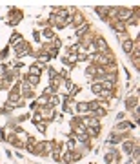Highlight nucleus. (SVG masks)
Masks as SVG:
<instances>
[{"instance_id": "1", "label": "nucleus", "mask_w": 140, "mask_h": 164, "mask_svg": "<svg viewBox=\"0 0 140 164\" xmlns=\"http://www.w3.org/2000/svg\"><path fill=\"white\" fill-rule=\"evenodd\" d=\"M131 16H133V11L131 9H124V7H118L117 9V20L118 22H124V20H127V18H131Z\"/></svg>"}, {"instance_id": "2", "label": "nucleus", "mask_w": 140, "mask_h": 164, "mask_svg": "<svg viewBox=\"0 0 140 164\" xmlns=\"http://www.w3.org/2000/svg\"><path fill=\"white\" fill-rule=\"evenodd\" d=\"M95 47H96L100 53H109V49H108V42H106L102 37H96V38H95Z\"/></svg>"}, {"instance_id": "3", "label": "nucleus", "mask_w": 140, "mask_h": 164, "mask_svg": "<svg viewBox=\"0 0 140 164\" xmlns=\"http://www.w3.org/2000/svg\"><path fill=\"white\" fill-rule=\"evenodd\" d=\"M31 153H38V155H47L49 153V144L47 142H42V144H38L37 148H33Z\"/></svg>"}, {"instance_id": "4", "label": "nucleus", "mask_w": 140, "mask_h": 164, "mask_svg": "<svg viewBox=\"0 0 140 164\" xmlns=\"http://www.w3.org/2000/svg\"><path fill=\"white\" fill-rule=\"evenodd\" d=\"M15 51H16V55H18V57L27 55V53H29V46H27L26 42H22L20 46H15Z\"/></svg>"}, {"instance_id": "5", "label": "nucleus", "mask_w": 140, "mask_h": 164, "mask_svg": "<svg viewBox=\"0 0 140 164\" xmlns=\"http://www.w3.org/2000/svg\"><path fill=\"white\" fill-rule=\"evenodd\" d=\"M111 26L115 31H118V33H124L126 31V24L124 22H118V20H111Z\"/></svg>"}, {"instance_id": "6", "label": "nucleus", "mask_w": 140, "mask_h": 164, "mask_svg": "<svg viewBox=\"0 0 140 164\" xmlns=\"http://www.w3.org/2000/svg\"><path fill=\"white\" fill-rule=\"evenodd\" d=\"M20 91H22L24 97H31V84H29V82H22Z\"/></svg>"}, {"instance_id": "7", "label": "nucleus", "mask_w": 140, "mask_h": 164, "mask_svg": "<svg viewBox=\"0 0 140 164\" xmlns=\"http://www.w3.org/2000/svg\"><path fill=\"white\" fill-rule=\"evenodd\" d=\"M86 31H89V24L87 22H84V24H80V26L77 28V33L82 37V35H86Z\"/></svg>"}, {"instance_id": "8", "label": "nucleus", "mask_w": 140, "mask_h": 164, "mask_svg": "<svg viewBox=\"0 0 140 164\" xmlns=\"http://www.w3.org/2000/svg\"><path fill=\"white\" fill-rule=\"evenodd\" d=\"M40 73H42V68H40V66H31L29 75H33V77H40Z\"/></svg>"}, {"instance_id": "9", "label": "nucleus", "mask_w": 140, "mask_h": 164, "mask_svg": "<svg viewBox=\"0 0 140 164\" xmlns=\"http://www.w3.org/2000/svg\"><path fill=\"white\" fill-rule=\"evenodd\" d=\"M98 15H100L102 16V18L106 20V16H108V13H109V9H108V7H96V9H95Z\"/></svg>"}, {"instance_id": "10", "label": "nucleus", "mask_w": 140, "mask_h": 164, "mask_svg": "<svg viewBox=\"0 0 140 164\" xmlns=\"http://www.w3.org/2000/svg\"><path fill=\"white\" fill-rule=\"evenodd\" d=\"M77 110H78L80 113H87V111H89V104H87V102H80Z\"/></svg>"}, {"instance_id": "11", "label": "nucleus", "mask_w": 140, "mask_h": 164, "mask_svg": "<svg viewBox=\"0 0 140 164\" xmlns=\"http://www.w3.org/2000/svg\"><path fill=\"white\" fill-rule=\"evenodd\" d=\"M136 104H138L136 98H129L127 100V110H136Z\"/></svg>"}, {"instance_id": "12", "label": "nucleus", "mask_w": 140, "mask_h": 164, "mask_svg": "<svg viewBox=\"0 0 140 164\" xmlns=\"http://www.w3.org/2000/svg\"><path fill=\"white\" fill-rule=\"evenodd\" d=\"M71 22L75 24V26H80V24H84V20H82V16H80V15H75V16H71Z\"/></svg>"}, {"instance_id": "13", "label": "nucleus", "mask_w": 140, "mask_h": 164, "mask_svg": "<svg viewBox=\"0 0 140 164\" xmlns=\"http://www.w3.org/2000/svg\"><path fill=\"white\" fill-rule=\"evenodd\" d=\"M124 51H126V53L133 51V42H131V40H126V42H124Z\"/></svg>"}, {"instance_id": "14", "label": "nucleus", "mask_w": 140, "mask_h": 164, "mask_svg": "<svg viewBox=\"0 0 140 164\" xmlns=\"http://www.w3.org/2000/svg\"><path fill=\"white\" fill-rule=\"evenodd\" d=\"M91 89H93V93H95V95H100V93L104 91V89H102V84H93Z\"/></svg>"}, {"instance_id": "15", "label": "nucleus", "mask_w": 140, "mask_h": 164, "mask_svg": "<svg viewBox=\"0 0 140 164\" xmlns=\"http://www.w3.org/2000/svg\"><path fill=\"white\" fill-rule=\"evenodd\" d=\"M95 73H96V68H95V66H91V68H87V69H86V75H87L89 78L95 77Z\"/></svg>"}, {"instance_id": "16", "label": "nucleus", "mask_w": 140, "mask_h": 164, "mask_svg": "<svg viewBox=\"0 0 140 164\" xmlns=\"http://www.w3.org/2000/svg\"><path fill=\"white\" fill-rule=\"evenodd\" d=\"M27 82H29L31 86H37V84H38V77H33V75H29V77H27Z\"/></svg>"}, {"instance_id": "17", "label": "nucleus", "mask_w": 140, "mask_h": 164, "mask_svg": "<svg viewBox=\"0 0 140 164\" xmlns=\"http://www.w3.org/2000/svg\"><path fill=\"white\" fill-rule=\"evenodd\" d=\"M124 151H127V153L133 151V144H131V142H126V144H124Z\"/></svg>"}, {"instance_id": "18", "label": "nucleus", "mask_w": 140, "mask_h": 164, "mask_svg": "<svg viewBox=\"0 0 140 164\" xmlns=\"http://www.w3.org/2000/svg\"><path fill=\"white\" fill-rule=\"evenodd\" d=\"M44 37L46 38H53V31L51 29H44Z\"/></svg>"}, {"instance_id": "19", "label": "nucleus", "mask_w": 140, "mask_h": 164, "mask_svg": "<svg viewBox=\"0 0 140 164\" xmlns=\"http://www.w3.org/2000/svg\"><path fill=\"white\" fill-rule=\"evenodd\" d=\"M118 141H120V137H118V135H113V137H109L108 142H118Z\"/></svg>"}, {"instance_id": "20", "label": "nucleus", "mask_w": 140, "mask_h": 164, "mask_svg": "<svg viewBox=\"0 0 140 164\" xmlns=\"http://www.w3.org/2000/svg\"><path fill=\"white\" fill-rule=\"evenodd\" d=\"M37 124H38V129H40V131H46V124H44V122H37Z\"/></svg>"}, {"instance_id": "21", "label": "nucleus", "mask_w": 140, "mask_h": 164, "mask_svg": "<svg viewBox=\"0 0 140 164\" xmlns=\"http://www.w3.org/2000/svg\"><path fill=\"white\" fill-rule=\"evenodd\" d=\"M78 91H80V88H78V86H73V91H71V93H73V95H77Z\"/></svg>"}]
</instances>
